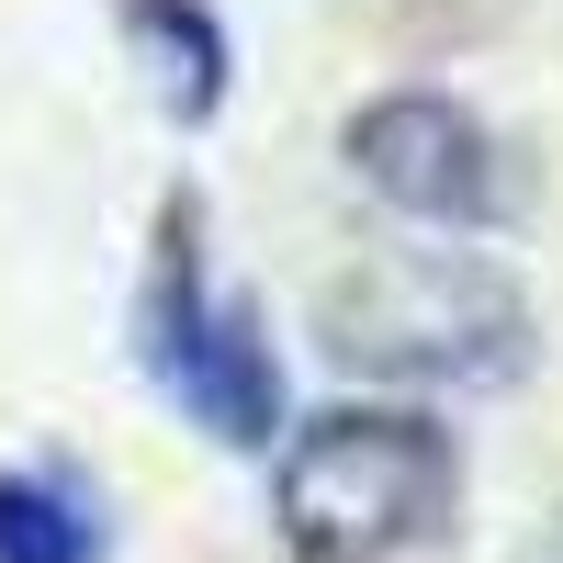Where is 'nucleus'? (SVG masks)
<instances>
[{
	"label": "nucleus",
	"mask_w": 563,
	"mask_h": 563,
	"mask_svg": "<svg viewBox=\"0 0 563 563\" xmlns=\"http://www.w3.org/2000/svg\"><path fill=\"white\" fill-rule=\"evenodd\" d=\"M339 361L417 384H496L519 361V294L474 260H395L339 294Z\"/></svg>",
	"instance_id": "nucleus-2"
},
{
	"label": "nucleus",
	"mask_w": 563,
	"mask_h": 563,
	"mask_svg": "<svg viewBox=\"0 0 563 563\" xmlns=\"http://www.w3.org/2000/svg\"><path fill=\"white\" fill-rule=\"evenodd\" d=\"M282 541L305 563H395L451 530L462 451L417 406H339L282 440Z\"/></svg>",
	"instance_id": "nucleus-1"
},
{
	"label": "nucleus",
	"mask_w": 563,
	"mask_h": 563,
	"mask_svg": "<svg viewBox=\"0 0 563 563\" xmlns=\"http://www.w3.org/2000/svg\"><path fill=\"white\" fill-rule=\"evenodd\" d=\"M147 372H158V395H180L214 440L271 451V429H282L271 339H260V316H249V305H225L214 282H203L192 238L158 260V294H147Z\"/></svg>",
	"instance_id": "nucleus-3"
},
{
	"label": "nucleus",
	"mask_w": 563,
	"mask_h": 563,
	"mask_svg": "<svg viewBox=\"0 0 563 563\" xmlns=\"http://www.w3.org/2000/svg\"><path fill=\"white\" fill-rule=\"evenodd\" d=\"M135 45L158 57V102L180 113V124H203L214 102H225V34H214V12L203 0H135Z\"/></svg>",
	"instance_id": "nucleus-5"
},
{
	"label": "nucleus",
	"mask_w": 563,
	"mask_h": 563,
	"mask_svg": "<svg viewBox=\"0 0 563 563\" xmlns=\"http://www.w3.org/2000/svg\"><path fill=\"white\" fill-rule=\"evenodd\" d=\"M102 519L90 496H68L57 474H0V563H90Z\"/></svg>",
	"instance_id": "nucleus-6"
},
{
	"label": "nucleus",
	"mask_w": 563,
	"mask_h": 563,
	"mask_svg": "<svg viewBox=\"0 0 563 563\" xmlns=\"http://www.w3.org/2000/svg\"><path fill=\"white\" fill-rule=\"evenodd\" d=\"M350 158H361L372 192L395 214H417V225H485L496 214V147H485V124L462 102H440V90L372 102L350 124Z\"/></svg>",
	"instance_id": "nucleus-4"
}]
</instances>
